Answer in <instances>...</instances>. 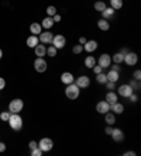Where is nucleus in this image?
<instances>
[{
	"mask_svg": "<svg viewBox=\"0 0 141 156\" xmlns=\"http://www.w3.org/2000/svg\"><path fill=\"white\" fill-rule=\"evenodd\" d=\"M65 96L69 98V100H76V98L80 96V89L79 86L73 82L71 84H66V89H65Z\"/></svg>",
	"mask_w": 141,
	"mask_h": 156,
	"instance_id": "obj_1",
	"label": "nucleus"
},
{
	"mask_svg": "<svg viewBox=\"0 0 141 156\" xmlns=\"http://www.w3.org/2000/svg\"><path fill=\"white\" fill-rule=\"evenodd\" d=\"M9 125H10L11 129L14 131H20L23 128V118L20 117V114H10V118H9Z\"/></svg>",
	"mask_w": 141,
	"mask_h": 156,
	"instance_id": "obj_2",
	"label": "nucleus"
},
{
	"mask_svg": "<svg viewBox=\"0 0 141 156\" xmlns=\"http://www.w3.org/2000/svg\"><path fill=\"white\" fill-rule=\"evenodd\" d=\"M23 108H24V101H23L21 98H14V100H11L10 104H9V111H10V113L18 114Z\"/></svg>",
	"mask_w": 141,
	"mask_h": 156,
	"instance_id": "obj_3",
	"label": "nucleus"
},
{
	"mask_svg": "<svg viewBox=\"0 0 141 156\" xmlns=\"http://www.w3.org/2000/svg\"><path fill=\"white\" fill-rule=\"evenodd\" d=\"M51 45H54L57 49H62V48H65V45H66V38L62 35V34H57V35H54V38H52Z\"/></svg>",
	"mask_w": 141,
	"mask_h": 156,
	"instance_id": "obj_4",
	"label": "nucleus"
},
{
	"mask_svg": "<svg viewBox=\"0 0 141 156\" xmlns=\"http://www.w3.org/2000/svg\"><path fill=\"white\" fill-rule=\"evenodd\" d=\"M123 62L126 63L127 66H134V65H137V62H138V55L135 54V52H127L126 55H124V59Z\"/></svg>",
	"mask_w": 141,
	"mask_h": 156,
	"instance_id": "obj_5",
	"label": "nucleus"
},
{
	"mask_svg": "<svg viewBox=\"0 0 141 156\" xmlns=\"http://www.w3.org/2000/svg\"><path fill=\"white\" fill-rule=\"evenodd\" d=\"M133 93H134V90L131 89V86L128 83L121 84V86L119 87V90H117V94L121 96V97H124V98H128Z\"/></svg>",
	"mask_w": 141,
	"mask_h": 156,
	"instance_id": "obj_6",
	"label": "nucleus"
},
{
	"mask_svg": "<svg viewBox=\"0 0 141 156\" xmlns=\"http://www.w3.org/2000/svg\"><path fill=\"white\" fill-rule=\"evenodd\" d=\"M38 148L43 151V152H50L51 149L54 148V142L51 138H43L38 142Z\"/></svg>",
	"mask_w": 141,
	"mask_h": 156,
	"instance_id": "obj_7",
	"label": "nucleus"
},
{
	"mask_svg": "<svg viewBox=\"0 0 141 156\" xmlns=\"http://www.w3.org/2000/svg\"><path fill=\"white\" fill-rule=\"evenodd\" d=\"M34 69H35L38 73H44L48 69L47 61H45L44 58H37L35 61H34Z\"/></svg>",
	"mask_w": 141,
	"mask_h": 156,
	"instance_id": "obj_8",
	"label": "nucleus"
},
{
	"mask_svg": "<svg viewBox=\"0 0 141 156\" xmlns=\"http://www.w3.org/2000/svg\"><path fill=\"white\" fill-rule=\"evenodd\" d=\"M52 38H54V34L51 33L50 30H47V31H44V33H41L40 35H38V40H40L41 44H51L52 42Z\"/></svg>",
	"mask_w": 141,
	"mask_h": 156,
	"instance_id": "obj_9",
	"label": "nucleus"
},
{
	"mask_svg": "<svg viewBox=\"0 0 141 156\" xmlns=\"http://www.w3.org/2000/svg\"><path fill=\"white\" fill-rule=\"evenodd\" d=\"M75 83L79 86V89H86V87L91 86V79H89V76H85V75H82V76L76 77V79H75Z\"/></svg>",
	"mask_w": 141,
	"mask_h": 156,
	"instance_id": "obj_10",
	"label": "nucleus"
},
{
	"mask_svg": "<svg viewBox=\"0 0 141 156\" xmlns=\"http://www.w3.org/2000/svg\"><path fill=\"white\" fill-rule=\"evenodd\" d=\"M96 49H98V41H95V40H87L85 42V45H83V51H86L87 54H92Z\"/></svg>",
	"mask_w": 141,
	"mask_h": 156,
	"instance_id": "obj_11",
	"label": "nucleus"
},
{
	"mask_svg": "<svg viewBox=\"0 0 141 156\" xmlns=\"http://www.w3.org/2000/svg\"><path fill=\"white\" fill-rule=\"evenodd\" d=\"M99 65L105 69V68H109V66L112 65V56L109 54H102L99 56Z\"/></svg>",
	"mask_w": 141,
	"mask_h": 156,
	"instance_id": "obj_12",
	"label": "nucleus"
},
{
	"mask_svg": "<svg viewBox=\"0 0 141 156\" xmlns=\"http://www.w3.org/2000/svg\"><path fill=\"white\" fill-rule=\"evenodd\" d=\"M96 111H98L99 114H103V115H105L107 111H110V104H109L106 100H103V101H99L98 104H96Z\"/></svg>",
	"mask_w": 141,
	"mask_h": 156,
	"instance_id": "obj_13",
	"label": "nucleus"
},
{
	"mask_svg": "<svg viewBox=\"0 0 141 156\" xmlns=\"http://www.w3.org/2000/svg\"><path fill=\"white\" fill-rule=\"evenodd\" d=\"M110 136L113 138V141H116V142H121L124 139V132L120 128H113L112 131V134H110Z\"/></svg>",
	"mask_w": 141,
	"mask_h": 156,
	"instance_id": "obj_14",
	"label": "nucleus"
},
{
	"mask_svg": "<svg viewBox=\"0 0 141 156\" xmlns=\"http://www.w3.org/2000/svg\"><path fill=\"white\" fill-rule=\"evenodd\" d=\"M61 82L64 84H71V83H73V82H75V76H73L72 73L71 72H64L61 75Z\"/></svg>",
	"mask_w": 141,
	"mask_h": 156,
	"instance_id": "obj_15",
	"label": "nucleus"
},
{
	"mask_svg": "<svg viewBox=\"0 0 141 156\" xmlns=\"http://www.w3.org/2000/svg\"><path fill=\"white\" fill-rule=\"evenodd\" d=\"M34 52H35L37 58H44L47 55V47L44 44H38L35 48H34Z\"/></svg>",
	"mask_w": 141,
	"mask_h": 156,
	"instance_id": "obj_16",
	"label": "nucleus"
},
{
	"mask_svg": "<svg viewBox=\"0 0 141 156\" xmlns=\"http://www.w3.org/2000/svg\"><path fill=\"white\" fill-rule=\"evenodd\" d=\"M110 111L114 114H123L124 113V105L121 104L120 101H116L113 103L112 105H110Z\"/></svg>",
	"mask_w": 141,
	"mask_h": 156,
	"instance_id": "obj_17",
	"label": "nucleus"
},
{
	"mask_svg": "<svg viewBox=\"0 0 141 156\" xmlns=\"http://www.w3.org/2000/svg\"><path fill=\"white\" fill-rule=\"evenodd\" d=\"M105 100H106V101H107L110 105H112L113 103H116L117 100H119V94H117V93H114L113 90H110V91H107V93H106Z\"/></svg>",
	"mask_w": 141,
	"mask_h": 156,
	"instance_id": "obj_18",
	"label": "nucleus"
},
{
	"mask_svg": "<svg viewBox=\"0 0 141 156\" xmlns=\"http://www.w3.org/2000/svg\"><path fill=\"white\" fill-rule=\"evenodd\" d=\"M30 33H31V35H40V34L43 33V27H41L40 23H31Z\"/></svg>",
	"mask_w": 141,
	"mask_h": 156,
	"instance_id": "obj_19",
	"label": "nucleus"
},
{
	"mask_svg": "<svg viewBox=\"0 0 141 156\" xmlns=\"http://www.w3.org/2000/svg\"><path fill=\"white\" fill-rule=\"evenodd\" d=\"M106 77H107L109 82H114V83H117V80L120 79V72H116V70L110 69L107 73H106Z\"/></svg>",
	"mask_w": 141,
	"mask_h": 156,
	"instance_id": "obj_20",
	"label": "nucleus"
},
{
	"mask_svg": "<svg viewBox=\"0 0 141 156\" xmlns=\"http://www.w3.org/2000/svg\"><path fill=\"white\" fill-rule=\"evenodd\" d=\"M38 44H40L38 35H30L28 38H27V47L28 48H35Z\"/></svg>",
	"mask_w": 141,
	"mask_h": 156,
	"instance_id": "obj_21",
	"label": "nucleus"
},
{
	"mask_svg": "<svg viewBox=\"0 0 141 156\" xmlns=\"http://www.w3.org/2000/svg\"><path fill=\"white\" fill-rule=\"evenodd\" d=\"M96 58L95 56H92V55H89V56H86L85 58V61H83V63H85V66H86L87 69H92L95 65H96Z\"/></svg>",
	"mask_w": 141,
	"mask_h": 156,
	"instance_id": "obj_22",
	"label": "nucleus"
},
{
	"mask_svg": "<svg viewBox=\"0 0 141 156\" xmlns=\"http://www.w3.org/2000/svg\"><path fill=\"white\" fill-rule=\"evenodd\" d=\"M105 121L107 125H114V122H116V114L107 111V113L105 114Z\"/></svg>",
	"mask_w": 141,
	"mask_h": 156,
	"instance_id": "obj_23",
	"label": "nucleus"
},
{
	"mask_svg": "<svg viewBox=\"0 0 141 156\" xmlns=\"http://www.w3.org/2000/svg\"><path fill=\"white\" fill-rule=\"evenodd\" d=\"M41 27L43 28H45V30H50V28H52L54 27V20H52V17H45L43 20V24H41Z\"/></svg>",
	"mask_w": 141,
	"mask_h": 156,
	"instance_id": "obj_24",
	"label": "nucleus"
},
{
	"mask_svg": "<svg viewBox=\"0 0 141 156\" xmlns=\"http://www.w3.org/2000/svg\"><path fill=\"white\" fill-rule=\"evenodd\" d=\"M98 27H99V30H102V31H107V30L110 28V23H109L106 18H100L98 21Z\"/></svg>",
	"mask_w": 141,
	"mask_h": 156,
	"instance_id": "obj_25",
	"label": "nucleus"
},
{
	"mask_svg": "<svg viewBox=\"0 0 141 156\" xmlns=\"http://www.w3.org/2000/svg\"><path fill=\"white\" fill-rule=\"evenodd\" d=\"M123 59H124V55L121 52H116V54L112 56V62L113 63H117V65H121L123 63Z\"/></svg>",
	"mask_w": 141,
	"mask_h": 156,
	"instance_id": "obj_26",
	"label": "nucleus"
},
{
	"mask_svg": "<svg viewBox=\"0 0 141 156\" xmlns=\"http://www.w3.org/2000/svg\"><path fill=\"white\" fill-rule=\"evenodd\" d=\"M114 9H112V7H106L105 10L102 11V17L103 18H106V20H109V18L110 17H113V16H114Z\"/></svg>",
	"mask_w": 141,
	"mask_h": 156,
	"instance_id": "obj_27",
	"label": "nucleus"
},
{
	"mask_svg": "<svg viewBox=\"0 0 141 156\" xmlns=\"http://www.w3.org/2000/svg\"><path fill=\"white\" fill-rule=\"evenodd\" d=\"M93 7H95V10H96V11L102 13V11H103L106 7H107V6H106V3L103 2V0H98V2L93 4Z\"/></svg>",
	"mask_w": 141,
	"mask_h": 156,
	"instance_id": "obj_28",
	"label": "nucleus"
},
{
	"mask_svg": "<svg viewBox=\"0 0 141 156\" xmlns=\"http://www.w3.org/2000/svg\"><path fill=\"white\" fill-rule=\"evenodd\" d=\"M110 7L114 10H120L123 7V0H110Z\"/></svg>",
	"mask_w": 141,
	"mask_h": 156,
	"instance_id": "obj_29",
	"label": "nucleus"
},
{
	"mask_svg": "<svg viewBox=\"0 0 141 156\" xmlns=\"http://www.w3.org/2000/svg\"><path fill=\"white\" fill-rule=\"evenodd\" d=\"M96 82H98L99 84H105L106 82H107V77H106V73L100 72L96 75Z\"/></svg>",
	"mask_w": 141,
	"mask_h": 156,
	"instance_id": "obj_30",
	"label": "nucleus"
},
{
	"mask_svg": "<svg viewBox=\"0 0 141 156\" xmlns=\"http://www.w3.org/2000/svg\"><path fill=\"white\" fill-rule=\"evenodd\" d=\"M57 54H58V49H57L54 45H50V47L47 48V55H48V56L55 58V56H57Z\"/></svg>",
	"mask_w": 141,
	"mask_h": 156,
	"instance_id": "obj_31",
	"label": "nucleus"
},
{
	"mask_svg": "<svg viewBox=\"0 0 141 156\" xmlns=\"http://www.w3.org/2000/svg\"><path fill=\"white\" fill-rule=\"evenodd\" d=\"M72 52H73V54H76V55L82 54V52H83V45H80V44H76V45H73Z\"/></svg>",
	"mask_w": 141,
	"mask_h": 156,
	"instance_id": "obj_32",
	"label": "nucleus"
},
{
	"mask_svg": "<svg viewBox=\"0 0 141 156\" xmlns=\"http://www.w3.org/2000/svg\"><path fill=\"white\" fill-rule=\"evenodd\" d=\"M47 14H48V17H54V16L57 14V7H55V6H48Z\"/></svg>",
	"mask_w": 141,
	"mask_h": 156,
	"instance_id": "obj_33",
	"label": "nucleus"
},
{
	"mask_svg": "<svg viewBox=\"0 0 141 156\" xmlns=\"http://www.w3.org/2000/svg\"><path fill=\"white\" fill-rule=\"evenodd\" d=\"M131 86V89H133V90H138V89H140V82H138V80H134V79H131L130 80V83H128Z\"/></svg>",
	"mask_w": 141,
	"mask_h": 156,
	"instance_id": "obj_34",
	"label": "nucleus"
},
{
	"mask_svg": "<svg viewBox=\"0 0 141 156\" xmlns=\"http://www.w3.org/2000/svg\"><path fill=\"white\" fill-rule=\"evenodd\" d=\"M10 114L11 113H9V111H3V113H0V120H2V121H9Z\"/></svg>",
	"mask_w": 141,
	"mask_h": 156,
	"instance_id": "obj_35",
	"label": "nucleus"
},
{
	"mask_svg": "<svg viewBox=\"0 0 141 156\" xmlns=\"http://www.w3.org/2000/svg\"><path fill=\"white\" fill-rule=\"evenodd\" d=\"M92 70H93V73H95V75H98V73L103 72V68H102L100 65H98V63H96V65H95L93 68H92Z\"/></svg>",
	"mask_w": 141,
	"mask_h": 156,
	"instance_id": "obj_36",
	"label": "nucleus"
},
{
	"mask_svg": "<svg viewBox=\"0 0 141 156\" xmlns=\"http://www.w3.org/2000/svg\"><path fill=\"white\" fill-rule=\"evenodd\" d=\"M106 87H107V90H114V89H116V83H114V82H106Z\"/></svg>",
	"mask_w": 141,
	"mask_h": 156,
	"instance_id": "obj_37",
	"label": "nucleus"
},
{
	"mask_svg": "<svg viewBox=\"0 0 141 156\" xmlns=\"http://www.w3.org/2000/svg\"><path fill=\"white\" fill-rule=\"evenodd\" d=\"M133 77H134V80H138V82H140V80H141V70H140V69L134 70Z\"/></svg>",
	"mask_w": 141,
	"mask_h": 156,
	"instance_id": "obj_38",
	"label": "nucleus"
},
{
	"mask_svg": "<svg viewBox=\"0 0 141 156\" xmlns=\"http://www.w3.org/2000/svg\"><path fill=\"white\" fill-rule=\"evenodd\" d=\"M41 155H43V151L40 148H35L31 151V156H41Z\"/></svg>",
	"mask_w": 141,
	"mask_h": 156,
	"instance_id": "obj_39",
	"label": "nucleus"
},
{
	"mask_svg": "<svg viewBox=\"0 0 141 156\" xmlns=\"http://www.w3.org/2000/svg\"><path fill=\"white\" fill-rule=\"evenodd\" d=\"M28 146H30V151H33V149H35V148H38V142H35V141H31L28 144Z\"/></svg>",
	"mask_w": 141,
	"mask_h": 156,
	"instance_id": "obj_40",
	"label": "nucleus"
},
{
	"mask_svg": "<svg viewBox=\"0 0 141 156\" xmlns=\"http://www.w3.org/2000/svg\"><path fill=\"white\" fill-rule=\"evenodd\" d=\"M109 68H110V69H113V70H116V72H120V70H121L120 65H117V63H113V65H110Z\"/></svg>",
	"mask_w": 141,
	"mask_h": 156,
	"instance_id": "obj_41",
	"label": "nucleus"
},
{
	"mask_svg": "<svg viewBox=\"0 0 141 156\" xmlns=\"http://www.w3.org/2000/svg\"><path fill=\"white\" fill-rule=\"evenodd\" d=\"M112 131H113V125H107V127H106V129H105L106 135H110V134H112Z\"/></svg>",
	"mask_w": 141,
	"mask_h": 156,
	"instance_id": "obj_42",
	"label": "nucleus"
},
{
	"mask_svg": "<svg viewBox=\"0 0 141 156\" xmlns=\"http://www.w3.org/2000/svg\"><path fill=\"white\" fill-rule=\"evenodd\" d=\"M4 87H6V80L3 77H0V90H3Z\"/></svg>",
	"mask_w": 141,
	"mask_h": 156,
	"instance_id": "obj_43",
	"label": "nucleus"
},
{
	"mask_svg": "<svg viewBox=\"0 0 141 156\" xmlns=\"http://www.w3.org/2000/svg\"><path fill=\"white\" fill-rule=\"evenodd\" d=\"M128 98H130V101H131V103H135V101H137V100H138L137 94H134V93H133V94H131Z\"/></svg>",
	"mask_w": 141,
	"mask_h": 156,
	"instance_id": "obj_44",
	"label": "nucleus"
},
{
	"mask_svg": "<svg viewBox=\"0 0 141 156\" xmlns=\"http://www.w3.org/2000/svg\"><path fill=\"white\" fill-rule=\"evenodd\" d=\"M52 20H54V23H59V21H61V16H59L58 13H57V14H55L54 17H52Z\"/></svg>",
	"mask_w": 141,
	"mask_h": 156,
	"instance_id": "obj_45",
	"label": "nucleus"
},
{
	"mask_svg": "<svg viewBox=\"0 0 141 156\" xmlns=\"http://www.w3.org/2000/svg\"><path fill=\"white\" fill-rule=\"evenodd\" d=\"M4 151H6V144L0 142V152H4Z\"/></svg>",
	"mask_w": 141,
	"mask_h": 156,
	"instance_id": "obj_46",
	"label": "nucleus"
},
{
	"mask_svg": "<svg viewBox=\"0 0 141 156\" xmlns=\"http://www.w3.org/2000/svg\"><path fill=\"white\" fill-rule=\"evenodd\" d=\"M124 156H135V152H133V151H128V152H124Z\"/></svg>",
	"mask_w": 141,
	"mask_h": 156,
	"instance_id": "obj_47",
	"label": "nucleus"
},
{
	"mask_svg": "<svg viewBox=\"0 0 141 156\" xmlns=\"http://www.w3.org/2000/svg\"><path fill=\"white\" fill-rule=\"evenodd\" d=\"M86 38H85V37H80V38H79V44H80V45H85V42H86Z\"/></svg>",
	"mask_w": 141,
	"mask_h": 156,
	"instance_id": "obj_48",
	"label": "nucleus"
},
{
	"mask_svg": "<svg viewBox=\"0 0 141 156\" xmlns=\"http://www.w3.org/2000/svg\"><path fill=\"white\" fill-rule=\"evenodd\" d=\"M120 52H121V54H123V55H126V54H127V52H128V51H127L126 48H124V49H121V51H120Z\"/></svg>",
	"mask_w": 141,
	"mask_h": 156,
	"instance_id": "obj_49",
	"label": "nucleus"
},
{
	"mask_svg": "<svg viewBox=\"0 0 141 156\" xmlns=\"http://www.w3.org/2000/svg\"><path fill=\"white\" fill-rule=\"evenodd\" d=\"M2 56H3V51L0 49V59H2Z\"/></svg>",
	"mask_w": 141,
	"mask_h": 156,
	"instance_id": "obj_50",
	"label": "nucleus"
},
{
	"mask_svg": "<svg viewBox=\"0 0 141 156\" xmlns=\"http://www.w3.org/2000/svg\"><path fill=\"white\" fill-rule=\"evenodd\" d=\"M0 97H2V96H0Z\"/></svg>",
	"mask_w": 141,
	"mask_h": 156,
	"instance_id": "obj_51",
	"label": "nucleus"
}]
</instances>
